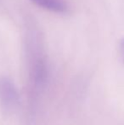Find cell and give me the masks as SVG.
Returning a JSON list of instances; mask_svg holds the SVG:
<instances>
[{
	"instance_id": "3",
	"label": "cell",
	"mask_w": 124,
	"mask_h": 125,
	"mask_svg": "<svg viewBox=\"0 0 124 125\" xmlns=\"http://www.w3.org/2000/svg\"><path fill=\"white\" fill-rule=\"evenodd\" d=\"M38 6L55 13H66L67 11V6L61 0H31Z\"/></svg>"
},
{
	"instance_id": "1",
	"label": "cell",
	"mask_w": 124,
	"mask_h": 125,
	"mask_svg": "<svg viewBox=\"0 0 124 125\" xmlns=\"http://www.w3.org/2000/svg\"><path fill=\"white\" fill-rule=\"evenodd\" d=\"M0 99L5 106L14 107L19 103V94L14 83L8 77L0 78Z\"/></svg>"
},
{
	"instance_id": "2",
	"label": "cell",
	"mask_w": 124,
	"mask_h": 125,
	"mask_svg": "<svg viewBox=\"0 0 124 125\" xmlns=\"http://www.w3.org/2000/svg\"><path fill=\"white\" fill-rule=\"evenodd\" d=\"M48 68H47L46 61L43 58H38L35 61L33 67V80L37 87L43 85L47 78Z\"/></svg>"
}]
</instances>
